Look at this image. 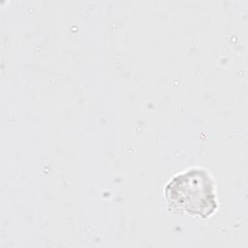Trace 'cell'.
Returning <instances> with one entry per match:
<instances>
[{
  "label": "cell",
  "mask_w": 248,
  "mask_h": 248,
  "mask_svg": "<svg viewBox=\"0 0 248 248\" xmlns=\"http://www.w3.org/2000/svg\"><path fill=\"white\" fill-rule=\"evenodd\" d=\"M169 209L208 218L217 209L213 181L202 169H191L174 176L165 188Z\"/></svg>",
  "instance_id": "1"
}]
</instances>
